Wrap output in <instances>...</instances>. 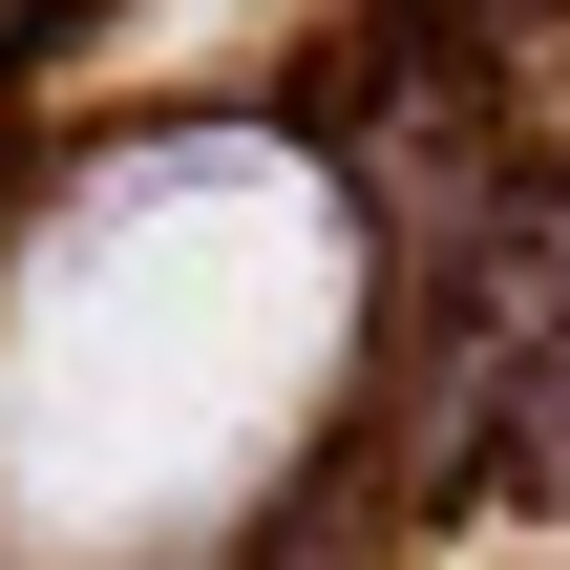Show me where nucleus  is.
<instances>
[{
    "mask_svg": "<svg viewBox=\"0 0 570 570\" xmlns=\"http://www.w3.org/2000/svg\"><path fill=\"white\" fill-rule=\"evenodd\" d=\"M338 338V212L275 148H148L0 338V487L63 550H148L190 529L233 465H275V423L317 402Z\"/></svg>",
    "mask_w": 570,
    "mask_h": 570,
    "instance_id": "f257e3e1",
    "label": "nucleus"
}]
</instances>
